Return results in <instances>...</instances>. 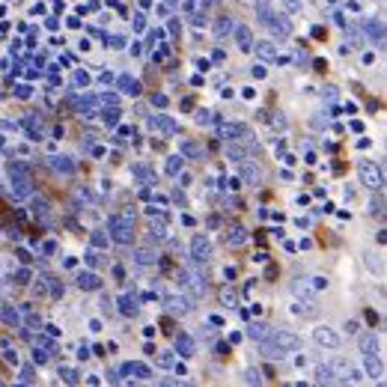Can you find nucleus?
I'll list each match as a JSON object with an SVG mask.
<instances>
[{"instance_id":"9d476101","label":"nucleus","mask_w":387,"mask_h":387,"mask_svg":"<svg viewBox=\"0 0 387 387\" xmlns=\"http://www.w3.org/2000/svg\"><path fill=\"white\" fill-rule=\"evenodd\" d=\"M316 343H322V346H331V349H337V346H340V337H337L334 331H328V328H316Z\"/></svg>"},{"instance_id":"cd10ccee","label":"nucleus","mask_w":387,"mask_h":387,"mask_svg":"<svg viewBox=\"0 0 387 387\" xmlns=\"http://www.w3.org/2000/svg\"><path fill=\"white\" fill-rule=\"evenodd\" d=\"M369 212H372V215H384V203H381V200H375V203L369 206Z\"/></svg>"},{"instance_id":"c85d7f7f","label":"nucleus","mask_w":387,"mask_h":387,"mask_svg":"<svg viewBox=\"0 0 387 387\" xmlns=\"http://www.w3.org/2000/svg\"><path fill=\"white\" fill-rule=\"evenodd\" d=\"M221 301H224V304H235V292L224 289V292H221Z\"/></svg>"},{"instance_id":"dca6fc26","label":"nucleus","mask_w":387,"mask_h":387,"mask_svg":"<svg viewBox=\"0 0 387 387\" xmlns=\"http://www.w3.org/2000/svg\"><path fill=\"white\" fill-rule=\"evenodd\" d=\"M274 12H271V0H256V18L265 24L268 18H271Z\"/></svg>"},{"instance_id":"7c9ffc66","label":"nucleus","mask_w":387,"mask_h":387,"mask_svg":"<svg viewBox=\"0 0 387 387\" xmlns=\"http://www.w3.org/2000/svg\"><path fill=\"white\" fill-rule=\"evenodd\" d=\"M271 122H274L277 128H286V116H271Z\"/></svg>"},{"instance_id":"7ed1b4c3","label":"nucleus","mask_w":387,"mask_h":387,"mask_svg":"<svg viewBox=\"0 0 387 387\" xmlns=\"http://www.w3.org/2000/svg\"><path fill=\"white\" fill-rule=\"evenodd\" d=\"M12 191L18 194V197H24V194L33 191V179L27 176L24 167H12Z\"/></svg>"},{"instance_id":"f3484780","label":"nucleus","mask_w":387,"mask_h":387,"mask_svg":"<svg viewBox=\"0 0 387 387\" xmlns=\"http://www.w3.org/2000/svg\"><path fill=\"white\" fill-rule=\"evenodd\" d=\"M224 137L226 140H241V137H247V131H244V125H224Z\"/></svg>"},{"instance_id":"1a4fd4ad","label":"nucleus","mask_w":387,"mask_h":387,"mask_svg":"<svg viewBox=\"0 0 387 387\" xmlns=\"http://www.w3.org/2000/svg\"><path fill=\"white\" fill-rule=\"evenodd\" d=\"M357 349H360L363 355H375V352H378V343H375L372 334H360V337H357Z\"/></svg>"},{"instance_id":"4468645a","label":"nucleus","mask_w":387,"mask_h":387,"mask_svg":"<svg viewBox=\"0 0 387 387\" xmlns=\"http://www.w3.org/2000/svg\"><path fill=\"white\" fill-rule=\"evenodd\" d=\"M134 259H137V265H152L155 262V250L152 247H137Z\"/></svg>"},{"instance_id":"6ab92c4d","label":"nucleus","mask_w":387,"mask_h":387,"mask_svg":"<svg viewBox=\"0 0 387 387\" xmlns=\"http://www.w3.org/2000/svg\"><path fill=\"white\" fill-rule=\"evenodd\" d=\"M0 349H3V360H6V363H15V360H18V355L12 352V343H9L6 337H0Z\"/></svg>"},{"instance_id":"6e6552de","label":"nucleus","mask_w":387,"mask_h":387,"mask_svg":"<svg viewBox=\"0 0 387 387\" xmlns=\"http://www.w3.org/2000/svg\"><path fill=\"white\" fill-rule=\"evenodd\" d=\"M241 176H244V182H250V185H259L262 182V173H259L256 164H250L247 158L241 161Z\"/></svg>"},{"instance_id":"f8f14e48","label":"nucleus","mask_w":387,"mask_h":387,"mask_svg":"<svg viewBox=\"0 0 387 387\" xmlns=\"http://www.w3.org/2000/svg\"><path fill=\"white\" fill-rule=\"evenodd\" d=\"M256 54L262 60H277V48L271 42H256Z\"/></svg>"},{"instance_id":"473e14b6","label":"nucleus","mask_w":387,"mask_h":387,"mask_svg":"<svg viewBox=\"0 0 387 387\" xmlns=\"http://www.w3.org/2000/svg\"><path fill=\"white\" fill-rule=\"evenodd\" d=\"M179 170V158H170V164H167V173H176Z\"/></svg>"},{"instance_id":"4be33fe9","label":"nucleus","mask_w":387,"mask_h":387,"mask_svg":"<svg viewBox=\"0 0 387 387\" xmlns=\"http://www.w3.org/2000/svg\"><path fill=\"white\" fill-rule=\"evenodd\" d=\"M366 372H369L372 378H378V375H381V363L375 360V355H366Z\"/></svg>"},{"instance_id":"9b49d317","label":"nucleus","mask_w":387,"mask_h":387,"mask_svg":"<svg viewBox=\"0 0 387 387\" xmlns=\"http://www.w3.org/2000/svg\"><path fill=\"white\" fill-rule=\"evenodd\" d=\"M232 30H235V39H238V48H241V51H250V48H253L250 27H232Z\"/></svg>"},{"instance_id":"5701e85b","label":"nucleus","mask_w":387,"mask_h":387,"mask_svg":"<svg viewBox=\"0 0 387 387\" xmlns=\"http://www.w3.org/2000/svg\"><path fill=\"white\" fill-rule=\"evenodd\" d=\"M81 286H84V289H98V277L96 274H84V277H81Z\"/></svg>"},{"instance_id":"423d86ee","label":"nucleus","mask_w":387,"mask_h":387,"mask_svg":"<svg viewBox=\"0 0 387 387\" xmlns=\"http://www.w3.org/2000/svg\"><path fill=\"white\" fill-rule=\"evenodd\" d=\"M191 253H194V259H197V262H206V259H209V253H212V244H209V238H206V235H194Z\"/></svg>"},{"instance_id":"f257e3e1","label":"nucleus","mask_w":387,"mask_h":387,"mask_svg":"<svg viewBox=\"0 0 387 387\" xmlns=\"http://www.w3.org/2000/svg\"><path fill=\"white\" fill-rule=\"evenodd\" d=\"M301 346V340L289 334V331H277V334H271L268 337V343L262 346V355L265 357H283L286 352H295Z\"/></svg>"},{"instance_id":"b1692460","label":"nucleus","mask_w":387,"mask_h":387,"mask_svg":"<svg viewBox=\"0 0 387 387\" xmlns=\"http://www.w3.org/2000/svg\"><path fill=\"white\" fill-rule=\"evenodd\" d=\"M54 167H57V170H63V173H72V170H75V167L69 164V158H54Z\"/></svg>"},{"instance_id":"2eb2a0df","label":"nucleus","mask_w":387,"mask_h":387,"mask_svg":"<svg viewBox=\"0 0 387 387\" xmlns=\"http://www.w3.org/2000/svg\"><path fill=\"white\" fill-rule=\"evenodd\" d=\"M152 125H155V128H161V131H167V134H176V131H179V125H176L173 119H167V116H155V119H152Z\"/></svg>"},{"instance_id":"aec40b11","label":"nucleus","mask_w":387,"mask_h":387,"mask_svg":"<svg viewBox=\"0 0 387 387\" xmlns=\"http://www.w3.org/2000/svg\"><path fill=\"white\" fill-rule=\"evenodd\" d=\"M226 155H229L232 161H244V158H247V149H241V146H235V143H226Z\"/></svg>"},{"instance_id":"c756f323","label":"nucleus","mask_w":387,"mask_h":387,"mask_svg":"<svg viewBox=\"0 0 387 387\" xmlns=\"http://www.w3.org/2000/svg\"><path fill=\"white\" fill-rule=\"evenodd\" d=\"M3 319H6V322H9V325H18V316H15V313H12L9 307L3 310Z\"/></svg>"},{"instance_id":"20e7f679","label":"nucleus","mask_w":387,"mask_h":387,"mask_svg":"<svg viewBox=\"0 0 387 387\" xmlns=\"http://www.w3.org/2000/svg\"><path fill=\"white\" fill-rule=\"evenodd\" d=\"M265 27L274 33L277 39H286V36H292V21L286 18V15H271V18L265 21Z\"/></svg>"},{"instance_id":"412c9836","label":"nucleus","mask_w":387,"mask_h":387,"mask_svg":"<svg viewBox=\"0 0 387 387\" xmlns=\"http://www.w3.org/2000/svg\"><path fill=\"white\" fill-rule=\"evenodd\" d=\"M182 152H185L188 158H200V155H203V146H197L191 140H182Z\"/></svg>"},{"instance_id":"a211bd4d","label":"nucleus","mask_w":387,"mask_h":387,"mask_svg":"<svg viewBox=\"0 0 387 387\" xmlns=\"http://www.w3.org/2000/svg\"><path fill=\"white\" fill-rule=\"evenodd\" d=\"M232 27H235V24H232V18L224 15V18H218V21H215V36H226Z\"/></svg>"},{"instance_id":"a878e982","label":"nucleus","mask_w":387,"mask_h":387,"mask_svg":"<svg viewBox=\"0 0 387 387\" xmlns=\"http://www.w3.org/2000/svg\"><path fill=\"white\" fill-rule=\"evenodd\" d=\"M164 235H167L164 224H155V221H152V238H164Z\"/></svg>"},{"instance_id":"393cba45","label":"nucleus","mask_w":387,"mask_h":387,"mask_svg":"<svg viewBox=\"0 0 387 387\" xmlns=\"http://www.w3.org/2000/svg\"><path fill=\"white\" fill-rule=\"evenodd\" d=\"M179 349H182V355H191V340H188V337H179Z\"/></svg>"},{"instance_id":"ddd939ff","label":"nucleus","mask_w":387,"mask_h":387,"mask_svg":"<svg viewBox=\"0 0 387 387\" xmlns=\"http://www.w3.org/2000/svg\"><path fill=\"white\" fill-rule=\"evenodd\" d=\"M167 307L176 310V313H179V310L185 313V310H191V301H188V298H179V295H170V298H167Z\"/></svg>"},{"instance_id":"39448f33","label":"nucleus","mask_w":387,"mask_h":387,"mask_svg":"<svg viewBox=\"0 0 387 387\" xmlns=\"http://www.w3.org/2000/svg\"><path fill=\"white\" fill-rule=\"evenodd\" d=\"M110 235H113V241H119V244H131V241H134V226H131L128 221L113 218V229H110Z\"/></svg>"},{"instance_id":"f03ea898","label":"nucleus","mask_w":387,"mask_h":387,"mask_svg":"<svg viewBox=\"0 0 387 387\" xmlns=\"http://www.w3.org/2000/svg\"><path fill=\"white\" fill-rule=\"evenodd\" d=\"M357 173H360V182H363L369 191H381L384 179H381V170H378L372 161H360L357 164Z\"/></svg>"},{"instance_id":"0eeeda50","label":"nucleus","mask_w":387,"mask_h":387,"mask_svg":"<svg viewBox=\"0 0 387 387\" xmlns=\"http://www.w3.org/2000/svg\"><path fill=\"white\" fill-rule=\"evenodd\" d=\"M244 241H247V232H244V226H238V224L226 226V244H229V247H241Z\"/></svg>"},{"instance_id":"bb28decb","label":"nucleus","mask_w":387,"mask_h":387,"mask_svg":"<svg viewBox=\"0 0 387 387\" xmlns=\"http://www.w3.org/2000/svg\"><path fill=\"white\" fill-rule=\"evenodd\" d=\"M283 6H286L289 12H301V0H283Z\"/></svg>"},{"instance_id":"2f4dec72","label":"nucleus","mask_w":387,"mask_h":387,"mask_svg":"<svg viewBox=\"0 0 387 387\" xmlns=\"http://www.w3.org/2000/svg\"><path fill=\"white\" fill-rule=\"evenodd\" d=\"M366 265H369V268H375V271H381V262H378V259H372V256H366Z\"/></svg>"}]
</instances>
